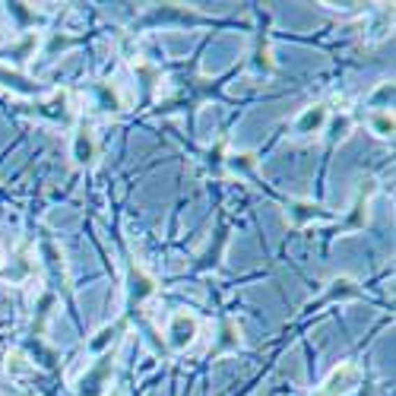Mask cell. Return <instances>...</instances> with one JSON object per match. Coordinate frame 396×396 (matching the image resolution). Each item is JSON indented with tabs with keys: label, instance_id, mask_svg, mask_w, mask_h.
I'll list each match as a JSON object with an SVG mask.
<instances>
[{
	"label": "cell",
	"instance_id": "7a4b0ae2",
	"mask_svg": "<svg viewBox=\"0 0 396 396\" xmlns=\"http://www.w3.org/2000/svg\"><path fill=\"white\" fill-rule=\"evenodd\" d=\"M323 121V108H317V111H307V117H305V121H301V127H311V124H314V127H317V124H321Z\"/></svg>",
	"mask_w": 396,
	"mask_h": 396
},
{
	"label": "cell",
	"instance_id": "3957f363",
	"mask_svg": "<svg viewBox=\"0 0 396 396\" xmlns=\"http://www.w3.org/2000/svg\"><path fill=\"white\" fill-rule=\"evenodd\" d=\"M0 263H3V251H0Z\"/></svg>",
	"mask_w": 396,
	"mask_h": 396
},
{
	"label": "cell",
	"instance_id": "6da1fadb",
	"mask_svg": "<svg viewBox=\"0 0 396 396\" xmlns=\"http://www.w3.org/2000/svg\"><path fill=\"white\" fill-rule=\"evenodd\" d=\"M171 336H175V346H184V342H191L193 336V321L191 317H175V330H171Z\"/></svg>",
	"mask_w": 396,
	"mask_h": 396
}]
</instances>
